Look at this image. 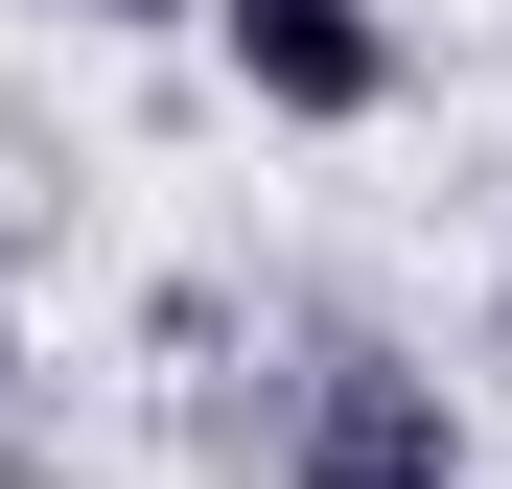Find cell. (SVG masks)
Instances as JSON below:
<instances>
[{
  "instance_id": "obj_4",
  "label": "cell",
  "mask_w": 512,
  "mask_h": 489,
  "mask_svg": "<svg viewBox=\"0 0 512 489\" xmlns=\"http://www.w3.org/2000/svg\"><path fill=\"white\" fill-rule=\"evenodd\" d=\"M489 350H512V326H489Z\"/></svg>"
},
{
  "instance_id": "obj_2",
  "label": "cell",
  "mask_w": 512,
  "mask_h": 489,
  "mask_svg": "<svg viewBox=\"0 0 512 489\" xmlns=\"http://www.w3.org/2000/svg\"><path fill=\"white\" fill-rule=\"evenodd\" d=\"M303 489H466V420H443V373L419 350H303Z\"/></svg>"
},
{
  "instance_id": "obj_3",
  "label": "cell",
  "mask_w": 512,
  "mask_h": 489,
  "mask_svg": "<svg viewBox=\"0 0 512 489\" xmlns=\"http://www.w3.org/2000/svg\"><path fill=\"white\" fill-rule=\"evenodd\" d=\"M94 24H163V0H94Z\"/></svg>"
},
{
  "instance_id": "obj_1",
  "label": "cell",
  "mask_w": 512,
  "mask_h": 489,
  "mask_svg": "<svg viewBox=\"0 0 512 489\" xmlns=\"http://www.w3.org/2000/svg\"><path fill=\"white\" fill-rule=\"evenodd\" d=\"M210 70L256 117H303V140H350V117H396V0H210Z\"/></svg>"
}]
</instances>
